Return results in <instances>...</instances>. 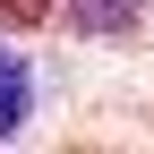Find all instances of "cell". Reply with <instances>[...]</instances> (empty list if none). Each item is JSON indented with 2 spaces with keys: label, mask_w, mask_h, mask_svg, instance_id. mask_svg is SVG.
<instances>
[{
  "label": "cell",
  "mask_w": 154,
  "mask_h": 154,
  "mask_svg": "<svg viewBox=\"0 0 154 154\" xmlns=\"http://www.w3.org/2000/svg\"><path fill=\"white\" fill-rule=\"evenodd\" d=\"M146 17V0H69V26L77 34H128Z\"/></svg>",
  "instance_id": "6da1fadb"
},
{
  "label": "cell",
  "mask_w": 154,
  "mask_h": 154,
  "mask_svg": "<svg viewBox=\"0 0 154 154\" xmlns=\"http://www.w3.org/2000/svg\"><path fill=\"white\" fill-rule=\"evenodd\" d=\"M60 0H0V26H51Z\"/></svg>",
  "instance_id": "3957f363"
},
{
  "label": "cell",
  "mask_w": 154,
  "mask_h": 154,
  "mask_svg": "<svg viewBox=\"0 0 154 154\" xmlns=\"http://www.w3.org/2000/svg\"><path fill=\"white\" fill-rule=\"evenodd\" d=\"M17 120H26V69H17V60H0V137H9Z\"/></svg>",
  "instance_id": "7a4b0ae2"
}]
</instances>
